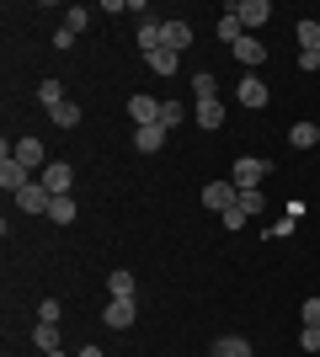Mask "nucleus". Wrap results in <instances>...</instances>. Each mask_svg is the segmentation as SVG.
Listing matches in <instances>:
<instances>
[{
	"label": "nucleus",
	"instance_id": "nucleus-31",
	"mask_svg": "<svg viewBox=\"0 0 320 357\" xmlns=\"http://www.w3.org/2000/svg\"><path fill=\"white\" fill-rule=\"evenodd\" d=\"M299 347H305V352H320V326H305V331H299Z\"/></svg>",
	"mask_w": 320,
	"mask_h": 357
},
{
	"label": "nucleus",
	"instance_id": "nucleus-34",
	"mask_svg": "<svg viewBox=\"0 0 320 357\" xmlns=\"http://www.w3.org/2000/svg\"><path fill=\"white\" fill-rule=\"evenodd\" d=\"M305 326H320V298H305Z\"/></svg>",
	"mask_w": 320,
	"mask_h": 357
},
{
	"label": "nucleus",
	"instance_id": "nucleus-23",
	"mask_svg": "<svg viewBox=\"0 0 320 357\" xmlns=\"http://www.w3.org/2000/svg\"><path fill=\"white\" fill-rule=\"evenodd\" d=\"M48 118L59 123V128H80V107L75 102H59V107H48Z\"/></svg>",
	"mask_w": 320,
	"mask_h": 357
},
{
	"label": "nucleus",
	"instance_id": "nucleus-29",
	"mask_svg": "<svg viewBox=\"0 0 320 357\" xmlns=\"http://www.w3.org/2000/svg\"><path fill=\"white\" fill-rule=\"evenodd\" d=\"M176 123H182V102H166V107H160V128H166V134H171Z\"/></svg>",
	"mask_w": 320,
	"mask_h": 357
},
{
	"label": "nucleus",
	"instance_id": "nucleus-3",
	"mask_svg": "<svg viewBox=\"0 0 320 357\" xmlns=\"http://www.w3.org/2000/svg\"><path fill=\"white\" fill-rule=\"evenodd\" d=\"M235 187H241V192H251V187H261V181H267V160H257V155H241V160H235Z\"/></svg>",
	"mask_w": 320,
	"mask_h": 357
},
{
	"label": "nucleus",
	"instance_id": "nucleus-33",
	"mask_svg": "<svg viewBox=\"0 0 320 357\" xmlns=\"http://www.w3.org/2000/svg\"><path fill=\"white\" fill-rule=\"evenodd\" d=\"M245 219H251V213H241V208H229V213H224V229H245Z\"/></svg>",
	"mask_w": 320,
	"mask_h": 357
},
{
	"label": "nucleus",
	"instance_id": "nucleus-26",
	"mask_svg": "<svg viewBox=\"0 0 320 357\" xmlns=\"http://www.w3.org/2000/svg\"><path fill=\"white\" fill-rule=\"evenodd\" d=\"M38 102H43V107H59L64 102V86H59V80H43V86H38Z\"/></svg>",
	"mask_w": 320,
	"mask_h": 357
},
{
	"label": "nucleus",
	"instance_id": "nucleus-1",
	"mask_svg": "<svg viewBox=\"0 0 320 357\" xmlns=\"http://www.w3.org/2000/svg\"><path fill=\"white\" fill-rule=\"evenodd\" d=\"M38 181H43L54 197H64L70 187H75V165H70V160H48L43 171H38Z\"/></svg>",
	"mask_w": 320,
	"mask_h": 357
},
{
	"label": "nucleus",
	"instance_id": "nucleus-21",
	"mask_svg": "<svg viewBox=\"0 0 320 357\" xmlns=\"http://www.w3.org/2000/svg\"><path fill=\"white\" fill-rule=\"evenodd\" d=\"M107 294H112V298H134L139 294L134 272H112V278H107Z\"/></svg>",
	"mask_w": 320,
	"mask_h": 357
},
{
	"label": "nucleus",
	"instance_id": "nucleus-7",
	"mask_svg": "<svg viewBox=\"0 0 320 357\" xmlns=\"http://www.w3.org/2000/svg\"><path fill=\"white\" fill-rule=\"evenodd\" d=\"M134 314H139V304H134V298H107L102 320H107L112 331H128V326H134Z\"/></svg>",
	"mask_w": 320,
	"mask_h": 357
},
{
	"label": "nucleus",
	"instance_id": "nucleus-22",
	"mask_svg": "<svg viewBox=\"0 0 320 357\" xmlns=\"http://www.w3.org/2000/svg\"><path fill=\"white\" fill-rule=\"evenodd\" d=\"M192 96H198V102H219V80H213L208 70H198L192 75Z\"/></svg>",
	"mask_w": 320,
	"mask_h": 357
},
{
	"label": "nucleus",
	"instance_id": "nucleus-19",
	"mask_svg": "<svg viewBox=\"0 0 320 357\" xmlns=\"http://www.w3.org/2000/svg\"><path fill=\"white\" fill-rule=\"evenodd\" d=\"M241 38H245L241 16H235V11H224V16H219V43H229V48H235V43H241Z\"/></svg>",
	"mask_w": 320,
	"mask_h": 357
},
{
	"label": "nucleus",
	"instance_id": "nucleus-17",
	"mask_svg": "<svg viewBox=\"0 0 320 357\" xmlns=\"http://www.w3.org/2000/svg\"><path fill=\"white\" fill-rule=\"evenodd\" d=\"M198 128H224V102H198Z\"/></svg>",
	"mask_w": 320,
	"mask_h": 357
},
{
	"label": "nucleus",
	"instance_id": "nucleus-9",
	"mask_svg": "<svg viewBox=\"0 0 320 357\" xmlns=\"http://www.w3.org/2000/svg\"><path fill=\"white\" fill-rule=\"evenodd\" d=\"M235 96H241V107H251V112H261V107L273 102V96H267V86H261L257 75H245L241 86H235Z\"/></svg>",
	"mask_w": 320,
	"mask_h": 357
},
{
	"label": "nucleus",
	"instance_id": "nucleus-5",
	"mask_svg": "<svg viewBox=\"0 0 320 357\" xmlns=\"http://www.w3.org/2000/svg\"><path fill=\"white\" fill-rule=\"evenodd\" d=\"M0 187H6V192H22V187H32V171H27V165H22V160H16V155H11V149H6V160H0Z\"/></svg>",
	"mask_w": 320,
	"mask_h": 357
},
{
	"label": "nucleus",
	"instance_id": "nucleus-6",
	"mask_svg": "<svg viewBox=\"0 0 320 357\" xmlns=\"http://www.w3.org/2000/svg\"><path fill=\"white\" fill-rule=\"evenodd\" d=\"M160 96H128V118H134V128H150V123H160Z\"/></svg>",
	"mask_w": 320,
	"mask_h": 357
},
{
	"label": "nucleus",
	"instance_id": "nucleus-13",
	"mask_svg": "<svg viewBox=\"0 0 320 357\" xmlns=\"http://www.w3.org/2000/svg\"><path fill=\"white\" fill-rule=\"evenodd\" d=\"M139 48H144V54H160V48H166V27H160V22H139Z\"/></svg>",
	"mask_w": 320,
	"mask_h": 357
},
{
	"label": "nucleus",
	"instance_id": "nucleus-18",
	"mask_svg": "<svg viewBox=\"0 0 320 357\" xmlns=\"http://www.w3.org/2000/svg\"><path fill=\"white\" fill-rule=\"evenodd\" d=\"M213 357H251V342H245V336H219V342H213Z\"/></svg>",
	"mask_w": 320,
	"mask_h": 357
},
{
	"label": "nucleus",
	"instance_id": "nucleus-8",
	"mask_svg": "<svg viewBox=\"0 0 320 357\" xmlns=\"http://www.w3.org/2000/svg\"><path fill=\"white\" fill-rule=\"evenodd\" d=\"M48 203H54V192H48L43 181H32V187L16 192V208H22V213H48Z\"/></svg>",
	"mask_w": 320,
	"mask_h": 357
},
{
	"label": "nucleus",
	"instance_id": "nucleus-2",
	"mask_svg": "<svg viewBox=\"0 0 320 357\" xmlns=\"http://www.w3.org/2000/svg\"><path fill=\"white\" fill-rule=\"evenodd\" d=\"M235 203H241V187H235V181H208V187H203V208L229 213Z\"/></svg>",
	"mask_w": 320,
	"mask_h": 357
},
{
	"label": "nucleus",
	"instance_id": "nucleus-25",
	"mask_svg": "<svg viewBox=\"0 0 320 357\" xmlns=\"http://www.w3.org/2000/svg\"><path fill=\"white\" fill-rule=\"evenodd\" d=\"M299 48H305V54H310V48H320V22H315V16L299 22Z\"/></svg>",
	"mask_w": 320,
	"mask_h": 357
},
{
	"label": "nucleus",
	"instance_id": "nucleus-12",
	"mask_svg": "<svg viewBox=\"0 0 320 357\" xmlns=\"http://www.w3.org/2000/svg\"><path fill=\"white\" fill-rule=\"evenodd\" d=\"M134 144H139V155H155V149H166V128H160V123L134 128Z\"/></svg>",
	"mask_w": 320,
	"mask_h": 357
},
{
	"label": "nucleus",
	"instance_id": "nucleus-10",
	"mask_svg": "<svg viewBox=\"0 0 320 357\" xmlns=\"http://www.w3.org/2000/svg\"><path fill=\"white\" fill-rule=\"evenodd\" d=\"M16 160L27 165V171H43L48 165V155H43V144H38V139H16V149H11Z\"/></svg>",
	"mask_w": 320,
	"mask_h": 357
},
{
	"label": "nucleus",
	"instance_id": "nucleus-16",
	"mask_svg": "<svg viewBox=\"0 0 320 357\" xmlns=\"http://www.w3.org/2000/svg\"><path fill=\"white\" fill-rule=\"evenodd\" d=\"M32 347H38V352H59V326L38 320V326H32Z\"/></svg>",
	"mask_w": 320,
	"mask_h": 357
},
{
	"label": "nucleus",
	"instance_id": "nucleus-4",
	"mask_svg": "<svg viewBox=\"0 0 320 357\" xmlns=\"http://www.w3.org/2000/svg\"><path fill=\"white\" fill-rule=\"evenodd\" d=\"M229 11L241 16V27H245V32H257V27H267V22H273V6H267V0H235Z\"/></svg>",
	"mask_w": 320,
	"mask_h": 357
},
{
	"label": "nucleus",
	"instance_id": "nucleus-20",
	"mask_svg": "<svg viewBox=\"0 0 320 357\" xmlns=\"http://www.w3.org/2000/svg\"><path fill=\"white\" fill-rule=\"evenodd\" d=\"M75 197H70V192H64V197H54V203H48V219H54V224H75Z\"/></svg>",
	"mask_w": 320,
	"mask_h": 357
},
{
	"label": "nucleus",
	"instance_id": "nucleus-32",
	"mask_svg": "<svg viewBox=\"0 0 320 357\" xmlns=\"http://www.w3.org/2000/svg\"><path fill=\"white\" fill-rule=\"evenodd\" d=\"M299 70H305V75H315V70H320V48H310V54H299Z\"/></svg>",
	"mask_w": 320,
	"mask_h": 357
},
{
	"label": "nucleus",
	"instance_id": "nucleus-11",
	"mask_svg": "<svg viewBox=\"0 0 320 357\" xmlns=\"http://www.w3.org/2000/svg\"><path fill=\"white\" fill-rule=\"evenodd\" d=\"M235 59H241L245 70H251V64H261V59H267V48H261V38H257V32H245L241 43H235Z\"/></svg>",
	"mask_w": 320,
	"mask_h": 357
},
{
	"label": "nucleus",
	"instance_id": "nucleus-30",
	"mask_svg": "<svg viewBox=\"0 0 320 357\" xmlns=\"http://www.w3.org/2000/svg\"><path fill=\"white\" fill-rule=\"evenodd\" d=\"M38 320H48V326H59V298H43V304H38Z\"/></svg>",
	"mask_w": 320,
	"mask_h": 357
},
{
	"label": "nucleus",
	"instance_id": "nucleus-35",
	"mask_svg": "<svg viewBox=\"0 0 320 357\" xmlns=\"http://www.w3.org/2000/svg\"><path fill=\"white\" fill-rule=\"evenodd\" d=\"M75 357H107V352H102V347H80Z\"/></svg>",
	"mask_w": 320,
	"mask_h": 357
},
{
	"label": "nucleus",
	"instance_id": "nucleus-24",
	"mask_svg": "<svg viewBox=\"0 0 320 357\" xmlns=\"http://www.w3.org/2000/svg\"><path fill=\"white\" fill-rule=\"evenodd\" d=\"M176 59H182V54H171V48H160V54H144V64H150L155 75H176Z\"/></svg>",
	"mask_w": 320,
	"mask_h": 357
},
{
	"label": "nucleus",
	"instance_id": "nucleus-15",
	"mask_svg": "<svg viewBox=\"0 0 320 357\" xmlns=\"http://www.w3.org/2000/svg\"><path fill=\"white\" fill-rule=\"evenodd\" d=\"M289 144L294 149H315L320 144V123H294V128H289Z\"/></svg>",
	"mask_w": 320,
	"mask_h": 357
},
{
	"label": "nucleus",
	"instance_id": "nucleus-14",
	"mask_svg": "<svg viewBox=\"0 0 320 357\" xmlns=\"http://www.w3.org/2000/svg\"><path fill=\"white\" fill-rule=\"evenodd\" d=\"M166 48L171 54H187V48H192V27H187V22H166Z\"/></svg>",
	"mask_w": 320,
	"mask_h": 357
},
{
	"label": "nucleus",
	"instance_id": "nucleus-27",
	"mask_svg": "<svg viewBox=\"0 0 320 357\" xmlns=\"http://www.w3.org/2000/svg\"><path fill=\"white\" fill-rule=\"evenodd\" d=\"M241 213H261L267 208V197H261V187H251V192H241V203H235Z\"/></svg>",
	"mask_w": 320,
	"mask_h": 357
},
{
	"label": "nucleus",
	"instance_id": "nucleus-28",
	"mask_svg": "<svg viewBox=\"0 0 320 357\" xmlns=\"http://www.w3.org/2000/svg\"><path fill=\"white\" fill-rule=\"evenodd\" d=\"M86 22H91V11H86V6H70V11H64V27H70V32H80Z\"/></svg>",
	"mask_w": 320,
	"mask_h": 357
}]
</instances>
